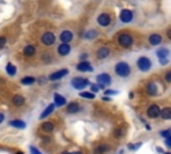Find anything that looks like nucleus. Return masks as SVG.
Returning <instances> with one entry per match:
<instances>
[{"label": "nucleus", "instance_id": "nucleus-1", "mask_svg": "<svg viewBox=\"0 0 171 154\" xmlns=\"http://www.w3.org/2000/svg\"><path fill=\"white\" fill-rule=\"evenodd\" d=\"M115 42L118 43L119 47L124 48V50H128V48H131L134 46L135 39H134L131 32H128V31H123V32H119L116 36H115Z\"/></svg>", "mask_w": 171, "mask_h": 154}, {"label": "nucleus", "instance_id": "nucleus-2", "mask_svg": "<svg viewBox=\"0 0 171 154\" xmlns=\"http://www.w3.org/2000/svg\"><path fill=\"white\" fill-rule=\"evenodd\" d=\"M114 72H115V75L119 76V78L126 79V78H130V76H131L132 69H131V66H130L127 62L120 60V62H118V63L114 66Z\"/></svg>", "mask_w": 171, "mask_h": 154}, {"label": "nucleus", "instance_id": "nucleus-3", "mask_svg": "<svg viewBox=\"0 0 171 154\" xmlns=\"http://www.w3.org/2000/svg\"><path fill=\"white\" fill-rule=\"evenodd\" d=\"M136 69L141 72H148L152 69V60L148 56H139L135 62Z\"/></svg>", "mask_w": 171, "mask_h": 154}, {"label": "nucleus", "instance_id": "nucleus-4", "mask_svg": "<svg viewBox=\"0 0 171 154\" xmlns=\"http://www.w3.org/2000/svg\"><path fill=\"white\" fill-rule=\"evenodd\" d=\"M144 91H146V94H147L148 97H157V95L160 94L162 88H160V86H159V83H158V82L150 81V82L146 83Z\"/></svg>", "mask_w": 171, "mask_h": 154}, {"label": "nucleus", "instance_id": "nucleus-5", "mask_svg": "<svg viewBox=\"0 0 171 154\" xmlns=\"http://www.w3.org/2000/svg\"><path fill=\"white\" fill-rule=\"evenodd\" d=\"M55 42H56V35L54 32H51V31H46V32H43L40 35V43L43 46H46V47L54 46Z\"/></svg>", "mask_w": 171, "mask_h": 154}, {"label": "nucleus", "instance_id": "nucleus-6", "mask_svg": "<svg viewBox=\"0 0 171 154\" xmlns=\"http://www.w3.org/2000/svg\"><path fill=\"white\" fill-rule=\"evenodd\" d=\"M96 23L99 24V27H103V28L110 27L112 23V15L110 12H102L96 16Z\"/></svg>", "mask_w": 171, "mask_h": 154}, {"label": "nucleus", "instance_id": "nucleus-7", "mask_svg": "<svg viewBox=\"0 0 171 154\" xmlns=\"http://www.w3.org/2000/svg\"><path fill=\"white\" fill-rule=\"evenodd\" d=\"M134 19H135V15H134V12L131 10H128V8L120 10V12H119V21L120 23L128 24V23H132Z\"/></svg>", "mask_w": 171, "mask_h": 154}, {"label": "nucleus", "instance_id": "nucleus-8", "mask_svg": "<svg viewBox=\"0 0 171 154\" xmlns=\"http://www.w3.org/2000/svg\"><path fill=\"white\" fill-rule=\"evenodd\" d=\"M91 83L87 78H83V76H75V78L71 79V86H72L75 90H83L87 86H90Z\"/></svg>", "mask_w": 171, "mask_h": 154}, {"label": "nucleus", "instance_id": "nucleus-9", "mask_svg": "<svg viewBox=\"0 0 171 154\" xmlns=\"http://www.w3.org/2000/svg\"><path fill=\"white\" fill-rule=\"evenodd\" d=\"M146 115H147V118L150 119H157L160 117V107L158 106L157 103H152L150 106L147 107V110H146Z\"/></svg>", "mask_w": 171, "mask_h": 154}, {"label": "nucleus", "instance_id": "nucleus-10", "mask_svg": "<svg viewBox=\"0 0 171 154\" xmlns=\"http://www.w3.org/2000/svg\"><path fill=\"white\" fill-rule=\"evenodd\" d=\"M111 55V48L108 46H100L98 50L95 51V58L98 60H104Z\"/></svg>", "mask_w": 171, "mask_h": 154}, {"label": "nucleus", "instance_id": "nucleus-11", "mask_svg": "<svg viewBox=\"0 0 171 154\" xmlns=\"http://www.w3.org/2000/svg\"><path fill=\"white\" fill-rule=\"evenodd\" d=\"M96 82L99 83L100 87H106V86H110L111 83H112V78H111L110 74L102 72V74H99V75L96 76Z\"/></svg>", "mask_w": 171, "mask_h": 154}, {"label": "nucleus", "instance_id": "nucleus-12", "mask_svg": "<svg viewBox=\"0 0 171 154\" xmlns=\"http://www.w3.org/2000/svg\"><path fill=\"white\" fill-rule=\"evenodd\" d=\"M71 50H72V48H71L70 43H60L56 47V54H58V56L64 58L71 54Z\"/></svg>", "mask_w": 171, "mask_h": 154}, {"label": "nucleus", "instance_id": "nucleus-13", "mask_svg": "<svg viewBox=\"0 0 171 154\" xmlns=\"http://www.w3.org/2000/svg\"><path fill=\"white\" fill-rule=\"evenodd\" d=\"M98 36H99V31L96 28H88V30H86L82 34V39H83V40H88V42L95 40Z\"/></svg>", "mask_w": 171, "mask_h": 154}, {"label": "nucleus", "instance_id": "nucleus-14", "mask_svg": "<svg viewBox=\"0 0 171 154\" xmlns=\"http://www.w3.org/2000/svg\"><path fill=\"white\" fill-rule=\"evenodd\" d=\"M59 40L60 43H71L74 40V32L71 30H63L59 34Z\"/></svg>", "mask_w": 171, "mask_h": 154}, {"label": "nucleus", "instance_id": "nucleus-15", "mask_svg": "<svg viewBox=\"0 0 171 154\" xmlns=\"http://www.w3.org/2000/svg\"><path fill=\"white\" fill-rule=\"evenodd\" d=\"M68 72H70V70H68V69H60V70H58V71L49 74L48 79H49V81H59V79H62V78H64V76H67Z\"/></svg>", "mask_w": 171, "mask_h": 154}, {"label": "nucleus", "instance_id": "nucleus-16", "mask_svg": "<svg viewBox=\"0 0 171 154\" xmlns=\"http://www.w3.org/2000/svg\"><path fill=\"white\" fill-rule=\"evenodd\" d=\"M147 42L150 46H155V47H157V46H160V43L163 42V36L158 32H154L147 38Z\"/></svg>", "mask_w": 171, "mask_h": 154}, {"label": "nucleus", "instance_id": "nucleus-17", "mask_svg": "<svg viewBox=\"0 0 171 154\" xmlns=\"http://www.w3.org/2000/svg\"><path fill=\"white\" fill-rule=\"evenodd\" d=\"M76 70L80 72H91L92 70H94V67H92V64L90 63V62L87 60H80L79 63L76 64Z\"/></svg>", "mask_w": 171, "mask_h": 154}, {"label": "nucleus", "instance_id": "nucleus-18", "mask_svg": "<svg viewBox=\"0 0 171 154\" xmlns=\"http://www.w3.org/2000/svg\"><path fill=\"white\" fill-rule=\"evenodd\" d=\"M66 114H76L80 111V103L78 101H72V102L66 104Z\"/></svg>", "mask_w": 171, "mask_h": 154}, {"label": "nucleus", "instance_id": "nucleus-19", "mask_svg": "<svg viewBox=\"0 0 171 154\" xmlns=\"http://www.w3.org/2000/svg\"><path fill=\"white\" fill-rule=\"evenodd\" d=\"M21 52H23V55L26 58H33L36 54H38V48H36L35 44H27Z\"/></svg>", "mask_w": 171, "mask_h": 154}, {"label": "nucleus", "instance_id": "nucleus-20", "mask_svg": "<svg viewBox=\"0 0 171 154\" xmlns=\"http://www.w3.org/2000/svg\"><path fill=\"white\" fill-rule=\"evenodd\" d=\"M40 62L43 64H51L55 62V56L51 51H44L42 55H40Z\"/></svg>", "mask_w": 171, "mask_h": 154}, {"label": "nucleus", "instance_id": "nucleus-21", "mask_svg": "<svg viewBox=\"0 0 171 154\" xmlns=\"http://www.w3.org/2000/svg\"><path fill=\"white\" fill-rule=\"evenodd\" d=\"M11 103L14 107H23L24 103H26V99H24L23 95L20 94H15L14 97L11 98Z\"/></svg>", "mask_w": 171, "mask_h": 154}, {"label": "nucleus", "instance_id": "nucleus-22", "mask_svg": "<svg viewBox=\"0 0 171 154\" xmlns=\"http://www.w3.org/2000/svg\"><path fill=\"white\" fill-rule=\"evenodd\" d=\"M55 107H56V104H55V103L48 104V106L46 107V110H44V111H43L42 114H40V117H39V119H40V121H43V119H46V118H47V117L51 115V114L55 111Z\"/></svg>", "mask_w": 171, "mask_h": 154}, {"label": "nucleus", "instance_id": "nucleus-23", "mask_svg": "<svg viewBox=\"0 0 171 154\" xmlns=\"http://www.w3.org/2000/svg\"><path fill=\"white\" fill-rule=\"evenodd\" d=\"M108 152H110V145L108 143H99L94 149V154H106Z\"/></svg>", "mask_w": 171, "mask_h": 154}, {"label": "nucleus", "instance_id": "nucleus-24", "mask_svg": "<svg viewBox=\"0 0 171 154\" xmlns=\"http://www.w3.org/2000/svg\"><path fill=\"white\" fill-rule=\"evenodd\" d=\"M124 135H126V129H124L123 126H118V127L114 129L112 137L115 140H122V138H124Z\"/></svg>", "mask_w": 171, "mask_h": 154}, {"label": "nucleus", "instance_id": "nucleus-25", "mask_svg": "<svg viewBox=\"0 0 171 154\" xmlns=\"http://www.w3.org/2000/svg\"><path fill=\"white\" fill-rule=\"evenodd\" d=\"M40 130L44 131V133H52L55 130V123L51 122V121H47V122H43L40 125Z\"/></svg>", "mask_w": 171, "mask_h": 154}, {"label": "nucleus", "instance_id": "nucleus-26", "mask_svg": "<svg viewBox=\"0 0 171 154\" xmlns=\"http://www.w3.org/2000/svg\"><path fill=\"white\" fill-rule=\"evenodd\" d=\"M157 56H158V59H166V58H169L170 56V50L167 47H160V48H158L157 50Z\"/></svg>", "mask_w": 171, "mask_h": 154}, {"label": "nucleus", "instance_id": "nucleus-27", "mask_svg": "<svg viewBox=\"0 0 171 154\" xmlns=\"http://www.w3.org/2000/svg\"><path fill=\"white\" fill-rule=\"evenodd\" d=\"M54 103L56 104V107H63L64 104H67V99L64 97H62L60 94L54 95Z\"/></svg>", "mask_w": 171, "mask_h": 154}, {"label": "nucleus", "instance_id": "nucleus-28", "mask_svg": "<svg viewBox=\"0 0 171 154\" xmlns=\"http://www.w3.org/2000/svg\"><path fill=\"white\" fill-rule=\"evenodd\" d=\"M160 118L163 121H171V107H164L160 110Z\"/></svg>", "mask_w": 171, "mask_h": 154}, {"label": "nucleus", "instance_id": "nucleus-29", "mask_svg": "<svg viewBox=\"0 0 171 154\" xmlns=\"http://www.w3.org/2000/svg\"><path fill=\"white\" fill-rule=\"evenodd\" d=\"M10 126L16 129H24L26 127V122L20 121V119H14V121H10Z\"/></svg>", "mask_w": 171, "mask_h": 154}, {"label": "nucleus", "instance_id": "nucleus-30", "mask_svg": "<svg viewBox=\"0 0 171 154\" xmlns=\"http://www.w3.org/2000/svg\"><path fill=\"white\" fill-rule=\"evenodd\" d=\"M16 67H15V64H12V63H8L7 66H5V72L8 74L10 76H15L16 75Z\"/></svg>", "mask_w": 171, "mask_h": 154}, {"label": "nucleus", "instance_id": "nucleus-31", "mask_svg": "<svg viewBox=\"0 0 171 154\" xmlns=\"http://www.w3.org/2000/svg\"><path fill=\"white\" fill-rule=\"evenodd\" d=\"M36 82V79L33 78V76H24V78H21L20 83L23 86H30V85H33V83Z\"/></svg>", "mask_w": 171, "mask_h": 154}, {"label": "nucleus", "instance_id": "nucleus-32", "mask_svg": "<svg viewBox=\"0 0 171 154\" xmlns=\"http://www.w3.org/2000/svg\"><path fill=\"white\" fill-rule=\"evenodd\" d=\"M79 97L80 98H86V99H94L95 94L92 91H80L79 92Z\"/></svg>", "mask_w": 171, "mask_h": 154}, {"label": "nucleus", "instance_id": "nucleus-33", "mask_svg": "<svg viewBox=\"0 0 171 154\" xmlns=\"http://www.w3.org/2000/svg\"><path fill=\"white\" fill-rule=\"evenodd\" d=\"M159 134H160V137L169 138V137H171V129H167V130H162V131H159Z\"/></svg>", "mask_w": 171, "mask_h": 154}, {"label": "nucleus", "instance_id": "nucleus-34", "mask_svg": "<svg viewBox=\"0 0 171 154\" xmlns=\"http://www.w3.org/2000/svg\"><path fill=\"white\" fill-rule=\"evenodd\" d=\"M164 81L167 83H171V70H167V71L164 72Z\"/></svg>", "mask_w": 171, "mask_h": 154}, {"label": "nucleus", "instance_id": "nucleus-35", "mask_svg": "<svg viewBox=\"0 0 171 154\" xmlns=\"http://www.w3.org/2000/svg\"><path fill=\"white\" fill-rule=\"evenodd\" d=\"M142 146V143L139 142V143H131V145H128V149L130 150H136L138 147H141Z\"/></svg>", "mask_w": 171, "mask_h": 154}, {"label": "nucleus", "instance_id": "nucleus-36", "mask_svg": "<svg viewBox=\"0 0 171 154\" xmlns=\"http://www.w3.org/2000/svg\"><path fill=\"white\" fill-rule=\"evenodd\" d=\"M30 152H31V154H42V152H40L38 147H35V146H31L30 147Z\"/></svg>", "mask_w": 171, "mask_h": 154}, {"label": "nucleus", "instance_id": "nucleus-37", "mask_svg": "<svg viewBox=\"0 0 171 154\" xmlns=\"http://www.w3.org/2000/svg\"><path fill=\"white\" fill-rule=\"evenodd\" d=\"M169 63H170L169 58H166V59H160V60H159V64H160V66H167Z\"/></svg>", "mask_w": 171, "mask_h": 154}, {"label": "nucleus", "instance_id": "nucleus-38", "mask_svg": "<svg viewBox=\"0 0 171 154\" xmlns=\"http://www.w3.org/2000/svg\"><path fill=\"white\" fill-rule=\"evenodd\" d=\"M166 36L169 40H171V27H169V28L166 30Z\"/></svg>", "mask_w": 171, "mask_h": 154}, {"label": "nucleus", "instance_id": "nucleus-39", "mask_svg": "<svg viewBox=\"0 0 171 154\" xmlns=\"http://www.w3.org/2000/svg\"><path fill=\"white\" fill-rule=\"evenodd\" d=\"M104 94H108V95H115V94H118V91H115V90H106V91H104Z\"/></svg>", "mask_w": 171, "mask_h": 154}, {"label": "nucleus", "instance_id": "nucleus-40", "mask_svg": "<svg viewBox=\"0 0 171 154\" xmlns=\"http://www.w3.org/2000/svg\"><path fill=\"white\" fill-rule=\"evenodd\" d=\"M166 146H167V147H170V149H171V137L166 138Z\"/></svg>", "mask_w": 171, "mask_h": 154}, {"label": "nucleus", "instance_id": "nucleus-41", "mask_svg": "<svg viewBox=\"0 0 171 154\" xmlns=\"http://www.w3.org/2000/svg\"><path fill=\"white\" fill-rule=\"evenodd\" d=\"M91 88H92V92H98V90H99V86L92 85V86H91Z\"/></svg>", "mask_w": 171, "mask_h": 154}, {"label": "nucleus", "instance_id": "nucleus-42", "mask_svg": "<svg viewBox=\"0 0 171 154\" xmlns=\"http://www.w3.org/2000/svg\"><path fill=\"white\" fill-rule=\"evenodd\" d=\"M5 42H7V39H5V36H3V38H2V47H4Z\"/></svg>", "mask_w": 171, "mask_h": 154}, {"label": "nucleus", "instance_id": "nucleus-43", "mask_svg": "<svg viewBox=\"0 0 171 154\" xmlns=\"http://www.w3.org/2000/svg\"><path fill=\"white\" fill-rule=\"evenodd\" d=\"M87 56H88V55H87V54H82V55H80V59H87Z\"/></svg>", "mask_w": 171, "mask_h": 154}, {"label": "nucleus", "instance_id": "nucleus-44", "mask_svg": "<svg viewBox=\"0 0 171 154\" xmlns=\"http://www.w3.org/2000/svg\"><path fill=\"white\" fill-rule=\"evenodd\" d=\"M71 154H83L82 152H79V150H78V152H74V153H71Z\"/></svg>", "mask_w": 171, "mask_h": 154}, {"label": "nucleus", "instance_id": "nucleus-45", "mask_svg": "<svg viewBox=\"0 0 171 154\" xmlns=\"http://www.w3.org/2000/svg\"><path fill=\"white\" fill-rule=\"evenodd\" d=\"M16 154H24L23 152H16Z\"/></svg>", "mask_w": 171, "mask_h": 154}, {"label": "nucleus", "instance_id": "nucleus-46", "mask_svg": "<svg viewBox=\"0 0 171 154\" xmlns=\"http://www.w3.org/2000/svg\"><path fill=\"white\" fill-rule=\"evenodd\" d=\"M62 154H71V153H68V152H63V153H62Z\"/></svg>", "mask_w": 171, "mask_h": 154}, {"label": "nucleus", "instance_id": "nucleus-47", "mask_svg": "<svg viewBox=\"0 0 171 154\" xmlns=\"http://www.w3.org/2000/svg\"><path fill=\"white\" fill-rule=\"evenodd\" d=\"M163 154H171V153H170V152H169V153H163Z\"/></svg>", "mask_w": 171, "mask_h": 154}]
</instances>
